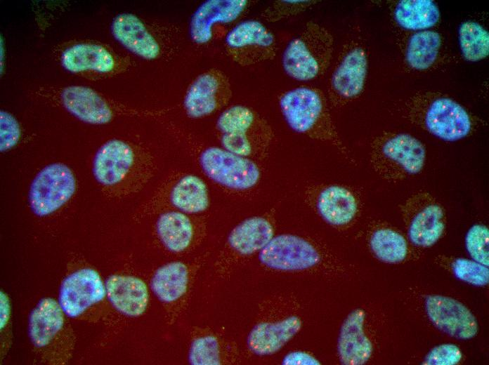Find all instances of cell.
<instances>
[{
    "label": "cell",
    "instance_id": "6da1fadb",
    "mask_svg": "<svg viewBox=\"0 0 489 365\" xmlns=\"http://www.w3.org/2000/svg\"><path fill=\"white\" fill-rule=\"evenodd\" d=\"M156 167L154 156L146 147L128 140L112 138L96 151L92 172L103 194L121 199L143 190Z\"/></svg>",
    "mask_w": 489,
    "mask_h": 365
},
{
    "label": "cell",
    "instance_id": "7a4b0ae2",
    "mask_svg": "<svg viewBox=\"0 0 489 365\" xmlns=\"http://www.w3.org/2000/svg\"><path fill=\"white\" fill-rule=\"evenodd\" d=\"M216 128L223 148L256 161L266 157L273 138L268 121L242 105L224 109L216 120Z\"/></svg>",
    "mask_w": 489,
    "mask_h": 365
},
{
    "label": "cell",
    "instance_id": "3957f363",
    "mask_svg": "<svg viewBox=\"0 0 489 365\" xmlns=\"http://www.w3.org/2000/svg\"><path fill=\"white\" fill-rule=\"evenodd\" d=\"M279 105L282 117L293 131L344 150L325 97L319 89L310 86L291 89L281 95Z\"/></svg>",
    "mask_w": 489,
    "mask_h": 365
},
{
    "label": "cell",
    "instance_id": "277c9868",
    "mask_svg": "<svg viewBox=\"0 0 489 365\" xmlns=\"http://www.w3.org/2000/svg\"><path fill=\"white\" fill-rule=\"evenodd\" d=\"M193 154L203 175L225 192L247 194L261 182L262 171L257 161L222 147L197 145Z\"/></svg>",
    "mask_w": 489,
    "mask_h": 365
},
{
    "label": "cell",
    "instance_id": "5b68a950",
    "mask_svg": "<svg viewBox=\"0 0 489 365\" xmlns=\"http://www.w3.org/2000/svg\"><path fill=\"white\" fill-rule=\"evenodd\" d=\"M333 45V37L327 29L313 21L307 22L285 47L282 58L284 71L299 81L318 78L328 67Z\"/></svg>",
    "mask_w": 489,
    "mask_h": 365
},
{
    "label": "cell",
    "instance_id": "8992f818",
    "mask_svg": "<svg viewBox=\"0 0 489 365\" xmlns=\"http://www.w3.org/2000/svg\"><path fill=\"white\" fill-rule=\"evenodd\" d=\"M425 161L424 146L409 134L386 133L372 143L371 166L381 178L388 182H398L419 174Z\"/></svg>",
    "mask_w": 489,
    "mask_h": 365
},
{
    "label": "cell",
    "instance_id": "52a82bcc",
    "mask_svg": "<svg viewBox=\"0 0 489 365\" xmlns=\"http://www.w3.org/2000/svg\"><path fill=\"white\" fill-rule=\"evenodd\" d=\"M53 100L79 121L93 125L107 124L122 116L155 117L165 113L130 107L83 85L65 86L54 93Z\"/></svg>",
    "mask_w": 489,
    "mask_h": 365
},
{
    "label": "cell",
    "instance_id": "ba28073f",
    "mask_svg": "<svg viewBox=\"0 0 489 365\" xmlns=\"http://www.w3.org/2000/svg\"><path fill=\"white\" fill-rule=\"evenodd\" d=\"M110 31L121 46L148 60L164 58L176 46V32L172 27L148 22L132 13L117 15L112 20Z\"/></svg>",
    "mask_w": 489,
    "mask_h": 365
},
{
    "label": "cell",
    "instance_id": "9c48e42d",
    "mask_svg": "<svg viewBox=\"0 0 489 365\" xmlns=\"http://www.w3.org/2000/svg\"><path fill=\"white\" fill-rule=\"evenodd\" d=\"M412 120L434 136L449 142L467 136L472 121L466 109L455 100L438 97L411 108Z\"/></svg>",
    "mask_w": 489,
    "mask_h": 365
},
{
    "label": "cell",
    "instance_id": "30bf717a",
    "mask_svg": "<svg viewBox=\"0 0 489 365\" xmlns=\"http://www.w3.org/2000/svg\"><path fill=\"white\" fill-rule=\"evenodd\" d=\"M152 208L169 207L186 214H197L209 206L207 184L199 176L174 171L159 184L148 202Z\"/></svg>",
    "mask_w": 489,
    "mask_h": 365
},
{
    "label": "cell",
    "instance_id": "8fae6325",
    "mask_svg": "<svg viewBox=\"0 0 489 365\" xmlns=\"http://www.w3.org/2000/svg\"><path fill=\"white\" fill-rule=\"evenodd\" d=\"M76 190L75 175L67 165L49 164L37 173L30 185V207L36 215H50L66 204Z\"/></svg>",
    "mask_w": 489,
    "mask_h": 365
},
{
    "label": "cell",
    "instance_id": "7c38bea8",
    "mask_svg": "<svg viewBox=\"0 0 489 365\" xmlns=\"http://www.w3.org/2000/svg\"><path fill=\"white\" fill-rule=\"evenodd\" d=\"M226 55L241 66H249L273 59L277 51L275 36L261 22H240L226 34Z\"/></svg>",
    "mask_w": 489,
    "mask_h": 365
},
{
    "label": "cell",
    "instance_id": "4fadbf2b",
    "mask_svg": "<svg viewBox=\"0 0 489 365\" xmlns=\"http://www.w3.org/2000/svg\"><path fill=\"white\" fill-rule=\"evenodd\" d=\"M408 237L417 246L429 247L441 237L445 215L441 206L426 191L410 196L403 206Z\"/></svg>",
    "mask_w": 489,
    "mask_h": 365
},
{
    "label": "cell",
    "instance_id": "5bb4252c",
    "mask_svg": "<svg viewBox=\"0 0 489 365\" xmlns=\"http://www.w3.org/2000/svg\"><path fill=\"white\" fill-rule=\"evenodd\" d=\"M265 266L278 270L295 271L313 267L322 260L318 248L308 239L292 234L273 237L259 251Z\"/></svg>",
    "mask_w": 489,
    "mask_h": 365
},
{
    "label": "cell",
    "instance_id": "9a60e30c",
    "mask_svg": "<svg viewBox=\"0 0 489 365\" xmlns=\"http://www.w3.org/2000/svg\"><path fill=\"white\" fill-rule=\"evenodd\" d=\"M232 88L227 75L216 68L198 75L189 86L183 100L188 117L200 119L223 109L230 102Z\"/></svg>",
    "mask_w": 489,
    "mask_h": 365
},
{
    "label": "cell",
    "instance_id": "2e32d148",
    "mask_svg": "<svg viewBox=\"0 0 489 365\" xmlns=\"http://www.w3.org/2000/svg\"><path fill=\"white\" fill-rule=\"evenodd\" d=\"M63 67L73 74H98L110 76L119 74L129 65L127 59L111 48L95 42H78L63 51Z\"/></svg>",
    "mask_w": 489,
    "mask_h": 365
},
{
    "label": "cell",
    "instance_id": "e0dca14e",
    "mask_svg": "<svg viewBox=\"0 0 489 365\" xmlns=\"http://www.w3.org/2000/svg\"><path fill=\"white\" fill-rule=\"evenodd\" d=\"M305 199L328 224L341 227L349 224L358 211L356 193L339 184H312L304 191Z\"/></svg>",
    "mask_w": 489,
    "mask_h": 365
},
{
    "label": "cell",
    "instance_id": "ac0fdd59",
    "mask_svg": "<svg viewBox=\"0 0 489 365\" xmlns=\"http://www.w3.org/2000/svg\"><path fill=\"white\" fill-rule=\"evenodd\" d=\"M367 73V57L358 45L345 51L330 81V98L334 105H344L363 91Z\"/></svg>",
    "mask_w": 489,
    "mask_h": 365
},
{
    "label": "cell",
    "instance_id": "d6986e66",
    "mask_svg": "<svg viewBox=\"0 0 489 365\" xmlns=\"http://www.w3.org/2000/svg\"><path fill=\"white\" fill-rule=\"evenodd\" d=\"M105 293V286L98 273L94 270L84 268L63 280L60 288L59 304L65 314L76 317L100 302Z\"/></svg>",
    "mask_w": 489,
    "mask_h": 365
},
{
    "label": "cell",
    "instance_id": "ffe728a7",
    "mask_svg": "<svg viewBox=\"0 0 489 365\" xmlns=\"http://www.w3.org/2000/svg\"><path fill=\"white\" fill-rule=\"evenodd\" d=\"M425 309L433 325L450 336L467 340L477 333L475 317L455 299L440 295L429 296L425 301Z\"/></svg>",
    "mask_w": 489,
    "mask_h": 365
},
{
    "label": "cell",
    "instance_id": "44dd1931",
    "mask_svg": "<svg viewBox=\"0 0 489 365\" xmlns=\"http://www.w3.org/2000/svg\"><path fill=\"white\" fill-rule=\"evenodd\" d=\"M247 0H207L193 13L189 23L193 41L203 45L213 37L214 26L227 24L238 19L248 8Z\"/></svg>",
    "mask_w": 489,
    "mask_h": 365
},
{
    "label": "cell",
    "instance_id": "7402d4cb",
    "mask_svg": "<svg viewBox=\"0 0 489 365\" xmlns=\"http://www.w3.org/2000/svg\"><path fill=\"white\" fill-rule=\"evenodd\" d=\"M365 319V311L356 309L349 313L342 324L337 350L343 364H364L372 354V342L364 332Z\"/></svg>",
    "mask_w": 489,
    "mask_h": 365
},
{
    "label": "cell",
    "instance_id": "603a6c76",
    "mask_svg": "<svg viewBox=\"0 0 489 365\" xmlns=\"http://www.w3.org/2000/svg\"><path fill=\"white\" fill-rule=\"evenodd\" d=\"M105 289L110 302L121 313L138 317L145 312L148 291L146 284L141 279L112 275L106 280Z\"/></svg>",
    "mask_w": 489,
    "mask_h": 365
},
{
    "label": "cell",
    "instance_id": "cb8c5ba5",
    "mask_svg": "<svg viewBox=\"0 0 489 365\" xmlns=\"http://www.w3.org/2000/svg\"><path fill=\"white\" fill-rule=\"evenodd\" d=\"M301 327V321L296 316H290L276 322H261L250 331L247 345L257 355L272 354L292 339Z\"/></svg>",
    "mask_w": 489,
    "mask_h": 365
},
{
    "label": "cell",
    "instance_id": "d4e9b609",
    "mask_svg": "<svg viewBox=\"0 0 489 365\" xmlns=\"http://www.w3.org/2000/svg\"><path fill=\"white\" fill-rule=\"evenodd\" d=\"M274 227L264 216L248 218L230 232L227 239L229 251L238 256H248L259 252L273 237Z\"/></svg>",
    "mask_w": 489,
    "mask_h": 365
},
{
    "label": "cell",
    "instance_id": "484cf974",
    "mask_svg": "<svg viewBox=\"0 0 489 365\" xmlns=\"http://www.w3.org/2000/svg\"><path fill=\"white\" fill-rule=\"evenodd\" d=\"M156 232L166 249L178 253L189 249L193 244L197 230L194 221L186 213L167 211L159 215L156 223Z\"/></svg>",
    "mask_w": 489,
    "mask_h": 365
},
{
    "label": "cell",
    "instance_id": "4316f807",
    "mask_svg": "<svg viewBox=\"0 0 489 365\" xmlns=\"http://www.w3.org/2000/svg\"><path fill=\"white\" fill-rule=\"evenodd\" d=\"M63 311L55 300L46 298L32 311L29 321V334L37 347L48 345L63 325Z\"/></svg>",
    "mask_w": 489,
    "mask_h": 365
},
{
    "label": "cell",
    "instance_id": "83f0119b",
    "mask_svg": "<svg viewBox=\"0 0 489 365\" xmlns=\"http://www.w3.org/2000/svg\"><path fill=\"white\" fill-rule=\"evenodd\" d=\"M188 270L182 262L174 261L159 267L151 280V288L162 302L171 303L186 291Z\"/></svg>",
    "mask_w": 489,
    "mask_h": 365
},
{
    "label": "cell",
    "instance_id": "f1b7e54d",
    "mask_svg": "<svg viewBox=\"0 0 489 365\" xmlns=\"http://www.w3.org/2000/svg\"><path fill=\"white\" fill-rule=\"evenodd\" d=\"M394 17L400 27L419 30L435 25L439 20L440 12L430 0H403L397 4Z\"/></svg>",
    "mask_w": 489,
    "mask_h": 365
},
{
    "label": "cell",
    "instance_id": "f546056e",
    "mask_svg": "<svg viewBox=\"0 0 489 365\" xmlns=\"http://www.w3.org/2000/svg\"><path fill=\"white\" fill-rule=\"evenodd\" d=\"M441 45V36L436 32L415 33L407 46L405 58L408 65L417 70L427 69L435 62Z\"/></svg>",
    "mask_w": 489,
    "mask_h": 365
},
{
    "label": "cell",
    "instance_id": "4dcf8cb0",
    "mask_svg": "<svg viewBox=\"0 0 489 365\" xmlns=\"http://www.w3.org/2000/svg\"><path fill=\"white\" fill-rule=\"evenodd\" d=\"M370 246L376 257L385 263H400L408 253V246L404 237L387 227L379 228L372 233Z\"/></svg>",
    "mask_w": 489,
    "mask_h": 365
},
{
    "label": "cell",
    "instance_id": "1f68e13d",
    "mask_svg": "<svg viewBox=\"0 0 489 365\" xmlns=\"http://www.w3.org/2000/svg\"><path fill=\"white\" fill-rule=\"evenodd\" d=\"M459 41L462 55L468 61H479L488 55L489 34L477 22L467 21L460 25Z\"/></svg>",
    "mask_w": 489,
    "mask_h": 365
},
{
    "label": "cell",
    "instance_id": "d6a6232c",
    "mask_svg": "<svg viewBox=\"0 0 489 365\" xmlns=\"http://www.w3.org/2000/svg\"><path fill=\"white\" fill-rule=\"evenodd\" d=\"M317 3L315 0L275 1L264 9L261 15L266 21L275 22L298 15Z\"/></svg>",
    "mask_w": 489,
    "mask_h": 365
},
{
    "label": "cell",
    "instance_id": "836d02e7",
    "mask_svg": "<svg viewBox=\"0 0 489 365\" xmlns=\"http://www.w3.org/2000/svg\"><path fill=\"white\" fill-rule=\"evenodd\" d=\"M488 229L482 225L472 226L467 233L466 248L474 260L488 267Z\"/></svg>",
    "mask_w": 489,
    "mask_h": 365
},
{
    "label": "cell",
    "instance_id": "e575fe53",
    "mask_svg": "<svg viewBox=\"0 0 489 365\" xmlns=\"http://www.w3.org/2000/svg\"><path fill=\"white\" fill-rule=\"evenodd\" d=\"M189 361L194 365H215L220 364L219 343L211 336L196 339L192 343Z\"/></svg>",
    "mask_w": 489,
    "mask_h": 365
},
{
    "label": "cell",
    "instance_id": "d590c367",
    "mask_svg": "<svg viewBox=\"0 0 489 365\" xmlns=\"http://www.w3.org/2000/svg\"><path fill=\"white\" fill-rule=\"evenodd\" d=\"M452 267L456 277L465 282L475 286L488 284V268L475 260L458 258L453 262Z\"/></svg>",
    "mask_w": 489,
    "mask_h": 365
},
{
    "label": "cell",
    "instance_id": "8d00e7d4",
    "mask_svg": "<svg viewBox=\"0 0 489 365\" xmlns=\"http://www.w3.org/2000/svg\"><path fill=\"white\" fill-rule=\"evenodd\" d=\"M0 150L8 151L19 142L21 128L15 117L4 109L0 111Z\"/></svg>",
    "mask_w": 489,
    "mask_h": 365
},
{
    "label": "cell",
    "instance_id": "74e56055",
    "mask_svg": "<svg viewBox=\"0 0 489 365\" xmlns=\"http://www.w3.org/2000/svg\"><path fill=\"white\" fill-rule=\"evenodd\" d=\"M462 357L459 348L453 344H443L433 348L426 356L423 364L426 365H454Z\"/></svg>",
    "mask_w": 489,
    "mask_h": 365
},
{
    "label": "cell",
    "instance_id": "f35d334b",
    "mask_svg": "<svg viewBox=\"0 0 489 365\" xmlns=\"http://www.w3.org/2000/svg\"><path fill=\"white\" fill-rule=\"evenodd\" d=\"M283 364H320L312 355L301 351L291 352L282 360Z\"/></svg>",
    "mask_w": 489,
    "mask_h": 365
},
{
    "label": "cell",
    "instance_id": "ab89813d",
    "mask_svg": "<svg viewBox=\"0 0 489 365\" xmlns=\"http://www.w3.org/2000/svg\"><path fill=\"white\" fill-rule=\"evenodd\" d=\"M1 328H2L6 324L9 315V303L7 296L2 293L1 295Z\"/></svg>",
    "mask_w": 489,
    "mask_h": 365
}]
</instances>
